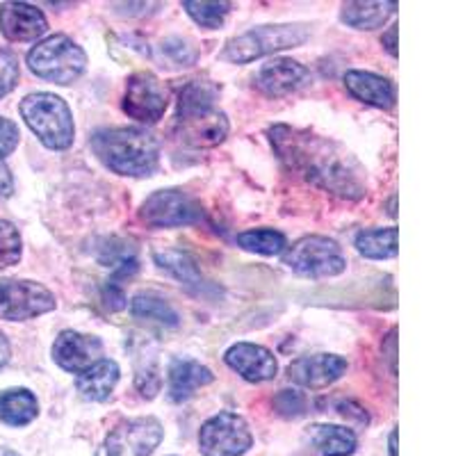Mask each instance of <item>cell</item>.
<instances>
[{"instance_id": "ac0fdd59", "label": "cell", "mask_w": 456, "mask_h": 456, "mask_svg": "<svg viewBox=\"0 0 456 456\" xmlns=\"http://www.w3.org/2000/svg\"><path fill=\"white\" fill-rule=\"evenodd\" d=\"M345 87L354 99L372 108H393L395 87L388 78L370 71H347L345 73Z\"/></svg>"}, {"instance_id": "ffe728a7", "label": "cell", "mask_w": 456, "mask_h": 456, "mask_svg": "<svg viewBox=\"0 0 456 456\" xmlns=\"http://www.w3.org/2000/svg\"><path fill=\"white\" fill-rule=\"evenodd\" d=\"M117 381H119V365L110 358H101L92 368L78 374L76 388L89 402H105L112 395Z\"/></svg>"}, {"instance_id": "7a4b0ae2", "label": "cell", "mask_w": 456, "mask_h": 456, "mask_svg": "<svg viewBox=\"0 0 456 456\" xmlns=\"http://www.w3.org/2000/svg\"><path fill=\"white\" fill-rule=\"evenodd\" d=\"M89 144L96 158L121 176H151L160 162V144L149 130L103 128L94 133Z\"/></svg>"}, {"instance_id": "603a6c76", "label": "cell", "mask_w": 456, "mask_h": 456, "mask_svg": "<svg viewBox=\"0 0 456 456\" xmlns=\"http://www.w3.org/2000/svg\"><path fill=\"white\" fill-rule=\"evenodd\" d=\"M311 441L322 456H349L356 450V434L347 427L315 425L311 427Z\"/></svg>"}, {"instance_id": "83f0119b", "label": "cell", "mask_w": 456, "mask_h": 456, "mask_svg": "<svg viewBox=\"0 0 456 456\" xmlns=\"http://www.w3.org/2000/svg\"><path fill=\"white\" fill-rule=\"evenodd\" d=\"M197 48L181 37H169L158 46V60L167 69H185L197 62Z\"/></svg>"}, {"instance_id": "9c48e42d", "label": "cell", "mask_w": 456, "mask_h": 456, "mask_svg": "<svg viewBox=\"0 0 456 456\" xmlns=\"http://www.w3.org/2000/svg\"><path fill=\"white\" fill-rule=\"evenodd\" d=\"M140 217L151 228L190 226L203 219L201 203L183 190H158L142 203Z\"/></svg>"}, {"instance_id": "74e56055", "label": "cell", "mask_w": 456, "mask_h": 456, "mask_svg": "<svg viewBox=\"0 0 456 456\" xmlns=\"http://www.w3.org/2000/svg\"><path fill=\"white\" fill-rule=\"evenodd\" d=\"M7 361H10V342H7V338L0 331V368H5Z\"/></svg>"}, {"instance_id": "d6986e66", "label": "cell", "mask_w": 456, "mask_h": 456, "mask_svg": "<svg viewBox=\"0 0 456 456\" xmlns=\"http://www.w3.org/2000/svg\"><path fill=\"white\" fill-rule=\"evenodd\" d=\"M213 372L192 358H174L169 368V399L185 402L199 388L213 384Z\"/></svg>"}, {"instance_id": "f35d334b", "label": "cell", "mask_w": 456, "mask_h": 456, "mask_svg": "<svg viewBox=\"0 0 456 456\" xmlns=\"http://www.w3.org/2000/svg\"><path fill=\"white\" fill-rule=\"evenodd\" d=\"M388 445H390V456H397V431H390Z\"/></svg>"}, {"instance_id": "5bb4252c", "label": "cell", "mask_w": 456, "mask_h": 456, "mask_svg": "<svg viewBox=\"0 0 456 456\" xmlns=\"http://www.w3.org/2000/svg\"><path fill=\"white\" fill-rule=\"evenodd\" d=\"M347 372V361L336 354H313V356H301L292 361L288 368V377L297 386L320 390L336 384L342 374Z\"/></svg>"}, {"instance_id": "8d00e7d4", "label": "cell", "mask_w": 456, "mask_h": 456, "mask_svg": "<svg viewBox=\"0 0 456 456\" xmlns=\"http://www.w3.org/2000/svg\"><path fill=\"white\" fill-rule=\"evenodd\" d=\"M397 28L399 26H390L388 32L381 37V44H384L386 51H388L393 57H397V32H399Z\"/></svg>"}, {"instance_id": "8992f818", "label": "cell", "mask_w": 456, "mask_h": 456, "mask_svg": "<svg viewBox=\"0 0 456 456\" xmlns=\"http://www.w3.org/2000/svg\"><path fill=\"white\" fill-rule=\"evenodd\" d=\"M28 67L37 78L55 85H71L83 76L87 55L67 35H53L28 53Z\"/></svg>"}, {"instance_id": "4dcf8cb0", "label": "cell", "mask_w": 456, "mask_h": 456, "mask_svg": "<svg viewBox=\"0 0 456 456\" xmlns=\"http://www.w3.org/2000/svg\"><path fill=\"white\" fill-rule=\"evenodd\" d=\"M19 60L14 53L0 51V99L7 96L19 83Z\"/></svg>"}, {"instance_id": "277c9868", "label": "cell", "mask_w": 456, "mask_h": 456, "mask_svg": "<svg viewBox=\"0 0 456 456\" xmlns=\"http://www.w3.org/2000/svg\"><path fill=\"white\" fill-rule=\"evenodd\" d=\"M21 117L46 149L64 151L73 144V117L69 105L51 92H37L26 96L19 105Z\"/></svg>"}, {"instance_id": "836d02e7", "label": "cell", "mask_w": 456, "mask_h": 456, "mask_svg": "<svg viewBox=\"0 0 456 456\" xmlns=\"http://www.w3.org/2000/svg\"><path fill=\"white\" fill-rule=\"evenodd\" d=\"M384 345H388V349H384V356H388L390 370H393V374H397V329H390Z\"/></svg>"}, {"instance_id": "d6a6232c", "label": "cell", "mask_w": 456, "mask_h": 456, "mask_svg": "<svg viewBox=\"0 0 456 456\" xmlns=\"http://www.w3.org/2000/svg\"><path fill=\"white\" fill-rule=\"evenodd\" d=\"M19 140H21L19 126L5 117H0V158L10 156L12 151L19 146Z\"/></svg>"}, {"instance_id": "d4e9b609", "label": "cell", "mask_w": 456, "mask_h": 456, "mask_svg": "<svg viewBox=\"0 0 456 456\" xmlns=\"http://www.w3.org/2000/svg\"><path fill=\"white\" fill-rule=\"evenodd\" d=\"M153 258H156L160 270L169 272V274L174 276V279L181 281V283L190 285V288H201L203 285V276L201 272H199L197 260L187 254V251H181V249L156 251Z\"/></svg>"}, {"instance_id": "f1b7e54d", "label": "cell", "mask_w": 456, "mask_h": 456, "mask_svg": "<svg viewBox=\"0 0 456 456\" xmlns=\"http://www.w3.org/2000/svg\"><path fill=\"white\" fill-rule=\"evenodd\" d=\"M185 12L192 16V21L201 28L215 30L224 23V19L231 12V3H199V0H185L183 3Z\"/></svg>"}, {"instance_id": "5b68a950", "label": "cell", "mask_w": 456, "mask_h": 456, "mask_svg": "<svg viewBox=\"0 0 456 456\" xmlns=\"http://www.w3.org/2000/svg\"><path fill=\"white\" fill-rule=\"evenodd\" d=\"M311 30L299 23H281V26H260L235 37L224 46L222 60L233 64L254 62L258 57L272 55L276 51H288L308 42Z\"/></svg>"}, {"instance_id": "30bf717a", "label": "cell", "mask_w": 456, "mask_h": 456, "mask_svg": "<svg viewBox=\"0 0 456 456\" xmlns=\"http://www.w3.org/2000/svg\"><path fill=\"white\" fill-rule=\"evenodd\" d=\"M57 306L55 295L35 281H0V320L23 322L51 313Z\"/></svg>"}, {"instance_id": "4fadbf2b", "label": "cell", "mask_w": 456, "mask_h": 456, "mask_svg": "<svg viewBox=\"0 0 456 456\" xmlns=\"http://www.w3.org/2000/svg\"><path fill=\"white\" fill-rule=\"evenodd\" d=\"M103 354V342L96 336H85L78 331H62L55 338L53 345V358L62 370L71 374H80L87 368H92L96 361H101Z\"/></svg>"}, {"instance_id": "ba28073f", "label": "cell", "mask_w": 456, "mask_h": 456, "mask_svg": "<svg viewBox=\"0 0 456 456\" xmlns=\"http://www.w3.org/2000/svg\"><path fill=\"white\" fill-rule=\"evenodd\" d=\"M254 445L249 425L242 415L222 411L203 422L199 431V450L203 456H242Z\"/></svg>"}, {"instance_id": "e0dca14e", "label": "cell", "mask_w": 456, "mask_h": 456, "mask_svg": "<svg viewBox=\"0 0 456 456\" xmlns=\"http://www.w3.org/2000/svg\"><path fill=\"white\" fill-rule=\"evenodd\" d=\"M48 21L42 10L28 3H5L0 7V32L10 42H32L46 35Z\"/></svg>"}, {"instance_id": "484cf974", "label": "cell", "mask_w": 456, "mask_h": 456, "mask_svg": "<svg viewBox=\"0 0 456 456\" xmlns=\"http://www.w3.org/2000/svg\"><path fill=\"white\" fill-rule=\"evenodd\" d=\"M130 313L137 320H149L165 324V327H176L178 313L171 308V304L162 297L153 295V292H140L130 301Z\"/></svg>"}, {"instance_id": "1f68e13d", "label": "cell", "mask_w": 456, "mask_h": 456, "mask_svg": "<svg viewBox=\"0 0 456 456\" xmlns=\"http://www.w3.org/2000/svg\"><path fill=\"white\" fill-rule=\"evenodd\" d=\"M274 406L283 418H299L306 411V397L297 390H281L274 399Z\"/></svg>"}, {"instance_id": "f546056e", "label": "cell", "mask_w": 456, "mask_h": 456, "mask_svg": "<svg viewBox=\"0 0 456 456\" xmlns=\"http://www.w3.org/2000/svg\"><path fill=\"white\" fill-rule=\"evenodd\" d=\"M21 260V235L14 224L0 219V270Z\"/></svg>"}, {"instance_id": "2e32d148", "label": "cell", "mask_w": 456, "mask_h": 456, "mask_svg": "<svg viewBox=\"0 0 456 456\" xmlns=\"http://www.w3.org/2000/svg\"><path fill=\"white\" fill-rule=\"evenodd\" d=\"M308 69L290 57H274L256 73V87L267 96H288L308 83Z\"/></svg>"}, {"instance_id": "cb8c5ba5", "label": "cell", "mask_w": 456, "mask_h": 456, "mask_svg": "<svg viewBox=\"0 0 456 456\" xmlns=\"http://www.w3.org/2000/svg\"><path fill=\"white\" fill-rule=\"evenodd\" d=\"M397 226L388 228H370L356 235L358 254L372 260H386L397 256Z\"/></svg>"}, {"instance_id": "52a82bcc", "label": "cell", "mask_w": 456, "mask_h": 456, "mask_svg": "<svg viewBox=\"0 0 456 456\" xmlns=\"http://www.w3.org/2000/svg\"><path fill=\"white\" fill-rule=\"evenodd\" d=\"M283 265L306 279H329L347 270V258L336 240L324 235H306L285 251Z\"/></svg>"}, {"instance_id": "8fae6325", "label": "cell", "mask_w": 456, "mask_h": 456, "mask_svg": "<svg viewBox=\"0 0 456 456\" xmlns=\"http://www.w3.org/2000/svg\"><path fill=\"white\" fill-rule=\"evenodd\" d=\"M165 85L149 71H140L130 76L124 92V112L140 124H156L162 119L167 110Z\"/></svg>"}, {"instance_id": "6da1fadb", "label": "cell", "mask_w": 456, "mask_h": 456, "mask_svg": "<svg viewBox=\"0 0 456 456\" xmlns=\"http://www.w3.org/2000/svg\"><path fill=\"white\" fill-rule=\"evenodd\" d=\"M270 135L281 160L313 185L345 199L363 197L365 185L361 181V169L349 153L338 149V144L288 126H276L270 130Z\"/></svg>"}, {"instance_id": "4316f807", "label": "cell", "mask_w": 456, "mask_h": 456, "mask_svg": "<svg viewBox=\"0 0 456 456\" xmlns=\"http://www.w3.org/2000/svg\"><path fill=\"white\" fill-rule=\"evenodd\" d=\"M238 247L247 251H254V254L263 256H276L285 249V235L281 231H274V228H256V231H244L235 238Z\"/></svg>"}, {"instance_id": "7c38bea8", "label": "cell", "mask_w": 456, "mask_h": 456, "mask_svg": "<svg viewBox=\"0 0 456 456\" xmlns=\"http://www.w3.org/2000/svg\"><path fill=\"white\" fill-rule=\"evenodd\" d=\"M162 441V425L156 418L126 420L110 431L108 456H151Z\"/></svg>"}, {"instance_id": "e575fe53", "label": "cell", "mask_w": 456, "mask_h": 456, "mask_svg": "<svg viewBox=\"0 0 456 456\" xmlns=\"http://www.w3.org/2000/svg\"><path fill=\"white\" fill-rule=\"evenodd\" d=\"M338 411H340V415H345V418H347V415H356L361 425H368V422H370V418H368V413H365V409H361V406H358L356 402H342V404L338 406Z\"/></svg>"}, {"instance_id": "9a60e30c", "label": "cell", "mask_w": 456, "mask_h": 456, "mask_svg": "<svg viewBox=\"0 0 456 456\" xmlns=\"http://www.w3.org/2000/svg\"><path fill=\"white\" fill-rule=\"evenodd\" d=\"M224 361L231 370L240 374L242 379L251 381V384H263L270 381L279 372V363H276L274 354L263 345H254V342H238L233 347L224 354Z\"/></svg>"}, {"instance_id": "44dd1931", "label": "cell", "mask_w": 456, "mask_h": 456, "mask_svg": "<svg viewBox=\"0 0 456 456\" xmlns=\"http://www.w3.org/2000/svg\"><path fill=\"white\" fill-rule=\"evenodd\" d=\"M39 413V402L26 388H10L0 393V420L10 427H26Z\"/></svg>"}, {"instance_id": "7402d4cb", "label": "cell", "mask_w": 456, "mask_h": 456, "mask_svg": "<svg viewBox=\"0 0 456 456\" xmlns=\"http://www.w3.org/2000/svg\"><path fill=\"white\" fill-rule=\"evenodd\" d=\"M397 12V3H345L340 12L342 23L356 30L381 28Z\"/></svg>"}, {"instance_id": "d590c367", "label": "cell", "mask_w": 456, "mask_h": 456, "mask_svg": "<svg viewBox=\"0 0 456 456\" xmlns=\"http://www.w3.org/2000/svg\"><path fill=\"white\" fill-rule=\"evenodd\" d=\"M12 190H14V181H12L10 169L0 162V197H10Z\"/></svg>"}, {"instance_id": "3957f363", "label": "cell", "mask_w": 456, "mask_h": 456, "mask_svg": "<svg viewBox=\"0 0 456 456\" xmlns=\"http://www.w3.org/2000/svg\"><path fill=\"white\" fill-rule=\"evenodd\" d=\"M219 89L206 80H192L185 85L178 99V135L185 144L208 149L217 146L228 135L226 114L215 105Z\"/></svg>"}]
</instances>
